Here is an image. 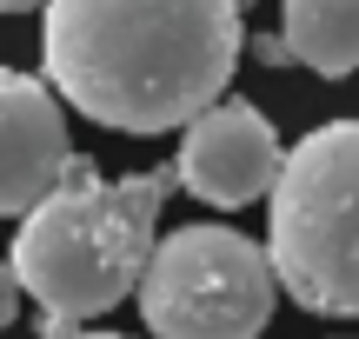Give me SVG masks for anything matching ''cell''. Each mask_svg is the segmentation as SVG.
Instances as JSON below:
<instances>
[{
    "instance_id": "cell-6",
    "label": "cell",
    "mask_w": 359,
    "mask_h": 339,
    "mask_svg": "<svg viewBox=\"0 0 359 339\" xmlns=\"http://www.w3.org/2000/svg\"><path fill=\"white\" fill-rule=\"evenodd\" d=\"M74 140H67V106L47 80L0 67V220H20L60 186Z\"/></svg>"
},
{
    "instance_id": "cell-3",
    "label": "cell",
    "mask_w": 359,
    "mask_h": 339,
    "mask_svg": "<svg viewBox=\"0 0 359 339\" xmlns=\"http://www.w3.org/2000/svg\"><path fill=\"white\" fill-rule=\"evenodd\" d=\"M266 260L306 313L359 319V120H326L280 160Z\"/></svg>"
},
{
    "instance_id": "cell-4",
    "label": "cell",
    "mask_w": 359,
    "mask_h": 339,
    "mask_svg": "<svg viewBox=\"0 0 359 339\" xmlns=\"http://www.w3.org/2000/svg\"><path fill=\"white\" fill-rule=\"evenodd\" d=\"M280 300L266 247L233 226H180L154 240L140 319L154 339H259Z\"/></svg>"
},
{
    "instance_id": "cell-5",
    "label": "cell",
    "mask_w": 359,
    "mask_h": 339,
    "mask_svg": "<svg viewBox=\"0 0 359 339\" xmlns=\"http://www.w3.org/2000/svg\"><path fill=\"white\" fill-rule=\"evenodd\" d=\"M280 133L259 106L246 100H213L206 113H193L180 127V153H173V180L206 207H253L273 193L280 180Z\"/></svg>"
},
{
    "instance_id": "cell-9",
    "label": "cell",
    "mask_w": 359,
    "mask_h": 339,
    "mask_svg": "<svg viewBox=\"0 0 359 339\" xmlns=\"http://www.w3.org/2000/svg\"><path fill=\"white\" fill-rule=\"evenodd\" d=\"M34 7H47V0H0V13H34Z\"/></svg>"
},
{
    "instance_id": "cell-1",
    "label": "cell",
    "mask_w": 359,
    "mask_h": 339,
    "mask_svg": "<svg viewBox=\"0 0 359 339\" xmlns=\"http://www.w3.org/2000/svg\"><path fill=\"white\" fill-rule=\"evenodd\" d=\"M246 0H47L40 67L60 106L114 133H173L240 67Z\"/></svg>"
},
{
    "instance_id": "cell-2",
    "label": "cell",
    "mask_w": 359,
    "mask_h": 339,
    "mask_svg": "<svg viewBox=\"0 0 359 339\" xmlns=\"http://www.w3.org/2000/svg\"><path fill=\"white\" fill-rule=\"evenodd\" d=\"M173 167H147L127 180H100L93 160H67L60 186L20 213L13 233V279L47 313V339H74L87 319L114 313L154 260V220L173 193Z\"/></svg>"
},
{
    "instance_id": "cell-7",
    "label": "cell",
    "mask_w": 359,
    "mask_h": 339,
    "mask_svg": "<svg viewBox=\"0 0 359 339\" xmlns=\"http://www.w3.org/2000/svg\"><path fill=\"white\" fill-rule=\"evenodd\" d=\"M280 47L320 80L359 74V0H280Z\"/></svg>"
},
{
    "instance_id": "cell-10",
    "label": "cell",
    "mask_w": 359,
    "mask_h": 339,
    "mask_svg": "<svg viewBox=\"0 0 359 339\" xmlns=\"http://www.w3.org/2000/svg\"><path fill=\"white\" fill-rule=\"evenodd\" d=\"M74 339H127V333H87V326H80V333H74Z\"/></svg>"
},
{
    "instance_id": "cell-8",
    "label": "cell",
    "mask_w": 359,
    "mask_h": 339,
    "mask_svg": "<svg viewBox=\"0 0 359 339\" xmlns=\"http://www.w3.org/2000/svg\"><path fill=\"white\" fill-rule=\"evenodd\" d=\"M13 313H20V279H13V266L0 260V333L13 326Z\"/></svg>"
}]
</instances>
